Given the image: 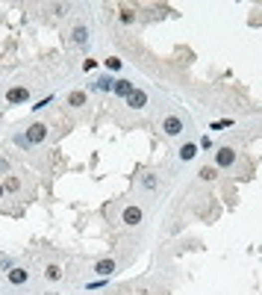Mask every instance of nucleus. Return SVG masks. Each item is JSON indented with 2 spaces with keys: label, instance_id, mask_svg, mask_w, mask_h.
<instances>
[{
  "label": "nucleus",
  "instance_id": "12",
  "mask_svg": "<svg viewBox=\"0 0 262 295\" xmlns=\"http://www.w3.org/2000/svg\"><path fill=\"white\" fill-rule=\"evenodd\" d=\"M195 157H197V145L195 142H189V145L180 148V160H183V163H189V160H195Z\"/></svg>",
  "mask_w": 262,
  "mask_h": 295
},
{
  "label": "nucleus",
  "instance_id": "9",
  "mask_svg": "<svg viewBox=\"0 0 262 295\" xmlns=\"http://www.w3.org/2000/svg\"><path fill=\"white\" fill-rule=\"evenodd\" d=\"M71 41H74L77 47H89V27H86V24H77V27L71 30Z\"/></svg>",
  "mask_w": 262,
  "mask_h": 295
},
{
  "label": "nucleus",
  "instance_id": "13",
  "mask_svg": "<svg viewBox=\"0 0 262 295\" xmlns=\"http://www.w3.org/2000/svg\"><path fill=\"white\" fill-rule=\"evenodd\" d=\"M112 86H115L112 77H98V80L92 83V89H98V92H112Z\"/></svg>",
  "mask_w": 262,
  "mask_h": 295
},
{
  "label": "nucleus",
  "instance_id": "2",
  "mask_svg": "<svg viewBox=\"0 0 262 295\" xmlns=\"http://www.w3.org/2000/svg\"><path fill=\"white\" fill-rule=\"evenodd\" d=\"M141 219H144V213H141V207H138V204H127V207H124V213H121V225H127V228L141 225Z\"/></svg>",
  "mask_w": 262,
  "mask_h": 295
},
{
  "label": "nucleus",
  "instance_id": "21",
  "mask_svg": "<svg viewBox=\"0 0 262 295\" xmlns=\"http://www.w3.org/2000/svg\"><path fill=\"white\" fill-rule=\"evenodd\" d=\"M3 192H6V189H3V183H0V198H3Z\"/></svg>",
  "mask_w": 262,
  "mask_h": 295
},
{
  "label": "nucleus",
  "instance_id": "8",
  "mask_svg": "<svg viewBox=\"0 0 262 295\" xmlns=\"http://www.w3.org/2000/svg\"><path fill=\"white\" fill-rule=\"evenodd\" d=\"M27 278H30V272H27V269H21V266H12V269H9V275H6V281H9L12 287L27 284Z\"/></svg>",
  "mask_w": 262,
  "mask_h": 295
},
{
  "label": "nucleus",
  "instance_id": "10",
  "mask_svg": "<svg viewBox=\"0 0 262 295\" xmlns=\"http://www.w3.org/2000/svg\"><path fill=\"white\" fill-rule=\"evenodd\" d=\"M132 89H135V86H132V80H115V86H112V92H115L118 98H130Z\"/></svg>",
  "mask_w": 262,
  "mask_h": 295
},
{
  "label": "nucleus",
  "instance_id": "5",
  "mask_svg": "<svg viewBox=\"0 0 262 295\" xmlns=\"http://www.w3.org/2000/svg\"><path fill=\"white\" fill-rule=\"evenodd\" d=\"M115 269H118V266H115L112 257H103V260H98L95 266H92V272H95L98 278H109V275H115Z\"/></svg>",
  "mask_w": 262,
  "mask_h": 295
},
{
  "label": "nucleus",
  "instance_id": "20",
  "mask_svg": "<svg viewBox=\"0 0 262 295\" xmlns=\"http://www.w3.org/2000/svg\"><path fill=\"white\" fill-rule=\"evenodd\" d=\"M215 174H218L215 168H200V174H197V177H203V180H215Z\"/></svg>",
  "mask_w": 262,
  "mask_h": 295
},
{
  "label": "nucleus",
  "instance_id": "7",
  "mask_svg": "<svg viewBox=\"0 0 262 295\" xmlns=\"http://www.w3.org/2000/svg\"><path fill=\"white\" fill-rule=\"evenodd\" d=\"M6 100L15 106V103H24V100H30V89L27 86H12L9 92H6Z\"/></svg>",
  "mask_w": 262,
  "mask_h": 295
},
{
  "label": "nucleus",
  "instance_id": "14",
  "mask_svg": "<svg viewBox=\"0 0 262 295\" xmlns=\"http://www.w3.org/2000/svg\"><path fill=\"white\" fill-rule=\"evenodd\" d=\"M44 278H47V281H62V266L50 263V266L44 269Z\"/></svg>",
  "mask_w": 262,
  "mask_h": 295
},
{
  "label": "nucleus",
  "instance_id": "16",
  "mask_svg": "<svg viewBox=\"0 0 262 295\" xmlns=\"http://www.w3.org/2000/svg\"><path fill=\"white\" fill-rule=\"evenodd\" d=\"M86 103V92H71L68 95V106H83Z\"/></svg>",
  "mask_w": 262,
  "mask_h": 295
},
{
  "label": "nucleus",
  "instance_id": "18",
  "mask_svg": "<svg viewBox=\"0 0 262 295\" xmlns=\"http://www.w3.org/2000/svg\"><path fill=\"white\" fill-rule=\"evenodd\" d=\"M12 142H15V145H21L24 151H30V148H33V145L27 142V133H18V136H12Z\"/></svg>",
  "mask_w": 262,
  "mask_h": 295
},
{
  "label": "nucleus",
  "instance_id": "19",
  "mask_svg": "<svg viewBox=\"0 0 262 295\" xmlns=\"http://www.w3.org/2000/svg\"><path fill=\"white\" fill-rule=\"evenodd\" d=\"M103 65H106V71H118V68H121V59H118V56H109V59H103Z\"/></svg>",
  "mask_w": 262,
  "mask_h": 295
},
{
  "label": "nucleus",
  "instance_id": "6",
  "mask_svg": "<svg viewBox=\"0 0 262 295\" xmlns=\"http://www.w3.org/2000/svg\"><path fill=\"white\" fill-rule=\"evenodd\" d=\"M147 103H150V98H147L144 89H132V95L127 98V106H130V109H144Z\"/></svg>",
  "mask_w": 262,
  "mask_h": 295
},
{
  "label": "nucleus",
  "instance_id": "17",
  "mask_svg": "<svg viewBox=\"0 0 262 295\" xmlns=\"http://www.w3.org/2000/svg\"><path fill=\"white\" fill-rule=\"evenodd\" d=\"M118 18H121V24H132V21H135V12H132V9H127V6H124Z\"/></svg>",
  "mask_w": 262,
  "mask_h": 295
},
{
  "label": "nucleus",
  "instance_id": "11",
  "mask_svg": "<svg viewBox=\"0 0 262 295\" xmlns=\"http://www.w3.org/2000/svg\"><path fill=\"white\" fill-rule=\"evenodd\" d=\"M141 186H144L147 192H156V189L162 186V180H159V174H153V171H150V174H144V180H141Z\"/></svg>",
  "mask_w": 262,
  "mask_h": 295
},
{
  "label": "nucleus",
  "instance_id": "1",
  "mask_svg": "<svg viewBox=\"0 0 262 295\" xmlns=\"http://www.w3.org/2000/svg\"><path fill=\"white\" fill-rule=\"evenodd\" d=\"M159 127H162V133L168 136V139H177V136H183V130H186L183 121H180V115H165Z\"/></svg>",
  "mask_w": 262,
  "mask_h": 295
},
{
  "label": "nucleus",
  "instance_id": "4",
  "mask_svg": "<svg viewBox=\"0 0 262 295\" xmlns=\"http://www.w3.org/2000/svg\"><path fill=\"white\" fill-rule=\"evenodd\" d=\"M215 163H218V168H236L239 157H236V151H233V148H218Z\"/></svg>",
  "mask_w": 262,
  "mask_h": 295
},
{
  "label": "nucleus",
  "instance_id": "15",
  "mask_svg": "<svg viewBox=\"0 0 262 295\" xmlns=\"http://www.w3.org/2000/svg\"><path fill=\"white\" fill-rule=\"evenodd\" d=\"M3 189H6V192H21V180H18L15 174H9V177L3 180Z\"/></svg>",
  "mask_w": 262,
  "mask_h": 295
},
{
  "label": "nucleus",
  "instance_id": "3",
  "mask_svg": "<svg viewBox=\"0 0 262 295\" xmlns=\"http://www.w3.org/2000/svg\"><path fill=\"white\" fill-rule=\"evenodd\" d=\"M44 139H47V124L35 121V124H30V127H27V142H30L33 148H35V145H41Z\"/></svg>",
  "mask_w": 262,
  "mask_h": 295
}]
</instances>
